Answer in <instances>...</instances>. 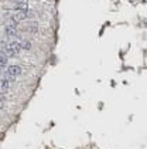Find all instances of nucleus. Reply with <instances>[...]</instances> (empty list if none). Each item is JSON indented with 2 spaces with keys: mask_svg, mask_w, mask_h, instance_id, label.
I'll use <instances>...</instances> for the list:
<instances>
[{
  "mask_svg": "<svg viewBox=\"0 0 147 149\" xmlns=\"http://www.w3.org/2000/svg\"><path fill=\"white\" fill-rule=\"evenodd\" d=\"M10 80L9 78H6V77H3L1 78V82H0V92L1 95H6L9 92V90H10Z\"/></svg>",
  "mask_w": 147,
  "mask_h": 149,
  "instance_id": "nucleus-3",
  "label": "nucleus"
},
{
  "mask_svg": "<svg viewBox=\"0 0 147 149\" xmlns=\"http://www.w3.org/2000/svg\"><path fill=\"white\" fill-rule=\"evenodd\" d=\"M21 72H23V68L20 67V66H9V67L4 70L3 77L9 78L10 81H14L18 75H21Z\"/></svg>",
  "mask_w": 147,
  "mask_h": 149,
  "instance_id": "nucleus-1",
  "label": "nucleus"
},
{
  "mask_svg": "<svg viewBox=\"0 0 147 149\" xmlns=\"http://www.w3.org/2000/svg\"><path fill=\"white\" fill-rule=\"evenodd\" d=\"M14 12L26 13V14L30 16V7H28V4H27L26 1H23V3H18V4H16V6H14Z\"/></svg>",
  "mask_w": 147,
  "mask_h": 149,
  "instance_id": "nucleus-4",
  "label": "nucleus"
},
{
  "mask_svg": "<svg viewBox=\"0 0 147 149\" xmlns=\"http://www.w3.org/2000/svg\"><path fill=\"white\" fill-rule=\"evenodd\" d=\"M9 1H12V3H14V4H18V3H23L24 0H9Z\"/></svg>",
  "mask_w": 147,
  "mask_h": 149,
  "instance_id": "nucleus-7",
  "label": "nucleus"
},
{
  "mask_svg": "<svg viewBox=\"0 0 147 149\" xmlns=\"http://www.w3.org/2000/svg\"><path fill=\"white\" fill-rule=\"evenodd\" d=\"M17 24H14V23H7V24H4V34L7 36V37H14V36H17Z\"/></svg>",
  "mask_w": 147,
  "mask_h": 149,
  "instance_id": "nucleus-2",
  "label": "nucleus"
},
{
  "mask_svg": "<svg viewBox=\"0 0 147 149\" xmlns=\"http://www.w3.org/2000/svg\"><path fill=\"white\" fill-rule=\"evenodd\" d=\"M21 44H23V50H30V48H31V43H30V41L23 40Z\"/></svg>",
  "mask_w": 147,
  "mask_h": 149,
  "instance_id": "nucleus-6",
  "label": "nucleus"
},
{
  "mask_svg": "<svg viewBox=\"0 0 147 149\" xmlns=\"http://www.w3.org/2000/svg\"><path fill=\"white\" fill-rule=\"evenodd\" d=\"M7 63H9V55L6 54L4 51H1V54H0V68L6 70V68L9 67Z\"/></svg>",
  "mask_w": 147,
  "mask_h": 149,
  "instance_id": "nucleus-5",
  "label": "nucleus"
}]
</instances>
